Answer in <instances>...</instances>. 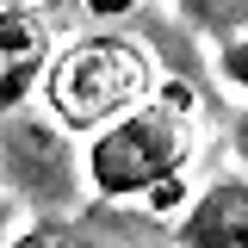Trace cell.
Wrapping results in <instances>:
<instances>
[{
  "instance_id": "8992f818",
  "label": "cell",
  "mask_w": 248,
  "mask_h": 248,
  "mask_svg": "<svg viewBox=\"0 0 248 248\" xmlns=\"http://www.w3.org/2000/svg\"><path fill=\"white\" fill-rule=\"evenodd\" d=\"M6 248H75V230L68 223H31L25 236H13Z\"/></svg>"
},
{
  "instance_id": "277c9868",
  "label": "cell",
  "mask_w": 248,
  "mask_h": 248,
  "mask_svg": "<svg viewBox=\"0 0 248 248\" xmlns=\"http://www.w3.org/2000/svg\"><path fill=\"white\" fill-rule=\"evenodd\" d=\"M50 68V31L31 6H0V112H13Z\"/></svg>"
},
{
  "instance_id": "6da1fadb",
  "label": "cell",
  "mask_w": 248,
  "mask_h": 248,
  "mask_svg": "<svg viewBox=\"0 0 248 248\" xmlns=\"http://www.w3.org/2000/svg\"><path fill=\"white\" fill-rule=\"evenodd\" d=\"M155 68L130 37H81L44 68V99L56 112V130L68 137H99L106 124L130 118L137 106H149Z\"/></svg>"
},
{
  "instance_id": "5b68a950",
  "label": "cell",
  "mask_w": 248,
  "mask_h": 248,
  "mask_svg": "<svg viewBox=\"0 0 248 248\" xmlns=\"http://www.w3.org/2000/svg\"><path fill=\"white\" fill-rule=\"evenodd\" d=\"M174 242L180 248H248V180L230 174V180L205 186L192 199V211L180 217Z\"/></svg>"
},
{
  "instance_id": "3957f363",
  "label": "cell",
  "mask_w": 248,
  "mask_h": 248,
  "mask_svg": "<svg viewBox=\"0 0 248 248\" xmlns=\"http://www.w3.org/2000/svg\"><path fill=\"white\" fill-rule=\"evenodd\" d=\"M0 192L44 217H62L81 199V155L68 149V137L50 118H19L13 112L0 124Z\"/></svg>"
},
{
  "instance_id": "7a4b0ae2",
  "label": "cell",
  "mask_w": 248,
  "mask_h": 248,
  "mask_svg": "<svg viewBox=\"0 0 248 248\" xmlns=\"http://www.w3.org/2000/svg\"><path fill=\"white\" fill-rule=\"evenodd\" d=\"M87 186L99 199H155L168 205L186 174V124L168 106H137L87 143Z\"/></svg>"
},
{
  "instance_id": "52a82bcc",
  "label": "cell",
  "mask_w": 248,
  "mask_h": 248,
  "mask_svg": "<svg viewBox=\"0 0 248 248\" xmlns=\"http://www.w3.org/2000/svg\"><path fill=\"white\" fill-rule=\"evenodd\" d=\"M6 230H13V199L0 192V242H6Z\"/></svg>"
}]
</instances>
